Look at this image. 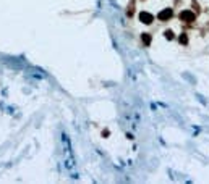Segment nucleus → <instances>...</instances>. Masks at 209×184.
Here are the masks:
<instances>
[{"instance_id":"obj_5","label":"nucleus","mask_w":209,"mask_h":184,"mask_svg":"<svg viewBox=\"0 0 209 184\" xmlns=\"http://www.w3.org/2000/svg\"><path fill=\"white\" fill-rule=\"evenodd\" d=\"M178 41H180V44H183V45H186V44H188V37H186V34H185V32H182V34H180Z\"/></svg>"},{"instance_id":"obj_2","label":"nucleus","mask_w":209,"mask_h":184,"mask_svg":"<svg viewBox=\"0 0 209 184\" xmlns=\"http://www.w3.org/2000/svg\"><path fill=\"white\" fill-rule=\"evenodd\" d=\"M173 16V11H172V8H164L159 15H157V20L159 21H169Z\"/></svg>"},{"instance_id":"obj_6","label":"nucleus","mask_w":209,"mask_h":184,"mask_svg":"<svg viewBox=\"0 0 209 184\" xmlns=\"http://www.w3.org/2000/svg\"><path fill=\"white\" fill-rule=\"evenodd\" d=\"M164 37H165V39H169V41H172V39H173V32H172L170 29L164 31Z\"/></svg>"},{"instance_id":"obj_1","label":"nucleus","mask_w":209,"mask_h":184,"mask_svg":"<svg viewBox=\"0 0 209 184\" xmlns=\"http://www.w3.org/2000/svg\"><path fill=\"white\" fill-rule=\"evenodd\" d=\"M180 20L185 21V23H193L196 20V15L193 13V11H190V10H183L182 13H180Z\"/></svg>"},{"instance_id":"obj_4","label":"nucleus","mask_w":209,"mask_h":184,"mask_svg":"<svg viewBox=\"0 0 209 184\" xmlns=\"http://www.w3.org/2000/svg\"><path fill=\"white\" fill-rule=\"evenodd\" d=\"M141 41H143V44L146 45V47H149V45H151V34L143 32V34H141Z\"/></svg>"},{"instance_id":"obj_3","label":"nucleus","mask_w":209,"mask_h":184,"mask_svg":"<svg viewBox=\"0 0 209 184\" xmlns=\"http://www.w3.org/2000/svg\"><path fill=\"white\" fill-rule=\"evenodd\" d=\"M139 20H141V23H144V24H151V23L154 21V16H152L151 13H148V11H141Z\"/></svg>"}]
</instances>
